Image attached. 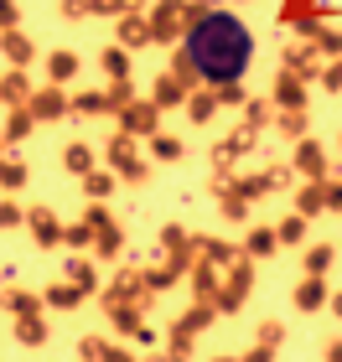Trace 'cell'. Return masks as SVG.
<instances>
[{"label":"cell","instance_id":"6da1fadb","mask_svg":"<svg viewBox=\"0 0 342 362\" xmlns=\"http://www.w3.org/2000/svg\"><path fill=\"white\" fill-rule=\"evenodd\" d=\"M192 68L203 78H213V83L239 78L249 68V31H244V21H234V16H207V21L192 31Z\"/></svg>","mask_w":342,"mask_h":362}]
</instances>
